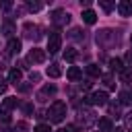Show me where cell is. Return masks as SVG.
<instances>
[{
  "label": "cell",
  "instance_id": "obj_1",
  "mask_svg": "<svg viewBox=\"0 0 132 132\" xmlns=\"http://www.w3.org/2000/svg\"><path fill=\"white\" fill-rule=\"evenodd\" d=\"M64 116H66V103H64V101H54V103L50 105V109H47V118H50V122L58 124V122L64 120Z\"/></svg>",
  "mask_w": 132,
  "mask_h": 132
},
{
  "label": "cell",
  "instance_id": "obj_2",
  "mask_svg": "<svg viewBox=\"0 0 132 132\" xmlns=\"http://www.w3.org/2000/svg\"><path fill=\"white\" fill-rule=\"evenodd\" d=\"M60 50H62V33H60V29H52L47 35V52L58 54Z\"/></svg>",
  "mask_w": 132,
  "mask_h": 132
},
{
  "label": "cell",
  "instance_id": "obj_3",
  "mask_svg": "<svg viewBox=\"0 0 132 132\" xmlns=\"http://www.w3.org/2000/svg\"><path fill=\"white\" fill-rule=\"evenodd\" d=\"M95 39H97V43H99V45H105V47H107V45H113V43L118 41V31L103 29V31H99V33H97V37H95Z\"/></svg>",
  "mask_w": 132,
  "mask_h": 132
},
{
  "label": "cell",
  "instance_id": "obj_4",
  "mask_svg": "<svg viewBox=\"0 0 132 132\" xmlns=\"http://www.w3.org/2000/svg\"><path fill=\"white\" fill-rule=\"evenodd\" d=\"M85 103H89V105H107V93H105V91L89 93V95L85 97Z\"/></svg>",
  "mask_w": 132,
  "mask_h": 132
},
{
  "label": "cell",
  "instance_id": "obj_5",
  "mask_svg": "<svg viewBox=\"0 0 132 132\" xmlns=\"http://www.w3.org/2000/svg\"><path fill=\"white\" fill-rule=\"evenodd\" d=\"M52 23H54L56 27H64V25L70 23V14H68L66 10H62V8H58V10L52 12Z\"/></svg>",
  "mask_w": 132,
  "mask_h": 132
},
{
  "label": "cell",
  "instance_id": "obj_6",
  "mask_svg": "<svg viewBox=\"0 0 132 132\" xmlns=\"http://www.w3.org/2000/svg\"><path fill=\"white\" fill-rule=\"evenodd\" d=\"M78 122L82 124V128H89L95 124V113L91 109H78Z\"/></svg>",
  "mask_w": 132,
  "mask_h": 132
},
{
  "label": "cell",
  "instance_id": "obj_7",
  "mask_svg": "<svg viewBox=\"0 0 132 132\" xmlns=\"http://www.w3.org/2000/svg\"><path fill=\"white\" fill-rule=\"evenodd\" d=\"M27 62H31V64H41V62H45V52L39 50V47H33V50L27 54Z\"/></svg>",
  "mask_w": 132,
  "mask_h": 132
},
{
  "label": "cell",
  "instance_id": "obj_8",
  "mask_svg": "<svg viewBox=\"0 0 132 132\" xmlns=\"http://www.w3.org/2000/svg\"><path fill=\"white\" fill-rule=\"evenodd\" d=\"M19 52H21V41L14 39V37H10L8 43H6V54L8 56H19Z\"/></svg>",
  "mask_w": 132,
  "mask_h": 132
},
{
  "label": "cell",
  "instance_id": "obj_9",
  "mask_svg": "<svg viewBox=\"0 0 132 132\" xmlns=\"http://www.w3.org/2000/svg\"><path fill=\"white\" fill-rule=\"evenodd\" d=\"M0 33L4 35V37H10L12 33H16V27H14V23L12 21H2V27H0Z\"/></svg>",
  "mask_w": 132,
  "mask_h": 132
},
{
  "label": "cell",
  "instance_id": "obj_10",
  "mask_svg": "<svg viewBox=\"0 0 132 132\" xmlns=\"http://www.w3.org/2000/svg\"><path fill=\"white\" fill-rule=\"evenodd\" d=\"M66 76H68V80H72V82L82 80V72H80V68H78V66H70V68H68V72H66Z\"/></svg>",
  "mask_w": 132,
  "mask_h": 132
},
{
  "label": "cell",
  "instance_id": "obj_11",
  "mask_svg": "<svg viewBox=\"0 0 132 132\" xmlns=\"http://www.w3.org/2000/svg\"><path fill=\"white\" fill-rule=\"evenodd\" d=\"M118 12H120L122 16H130V14H132V2H130V0L118 2Z\"/></svg>",
  "mask_w": 132,
  "mask_h": 132
},
{
  "label": "cell",
  "instance_id": "obj_12",
  "mask_svg": "<svg viewBox=\"0 0 132 132\" xmlns=\"http://www.w3.org/2000/svg\"><path fill=\"white\" fill-rule=\"evenodd\" d=\"M82 21H85L87 25H95V23H97V12L91 10V8L82 10Z\"/></svg>",
  "mask_w": 132,
  "mask_h": 132
},
{
  "label": "cell",
  "instance_id": "obj_13",
  "mask_svg": "<svg viewBox=\"0 0 132 132\" xmlns=\"http://www.w3.org/2000/svg\"><path fill=\"white\" fill-rule=\"evenodd\" d=\"M21 78H23V72H21V68H10L8 70V82H21Z\"/></svg>",
  "mask_w": 132,
  "mask_h": 132
},
{
  "label": "cell",
  "instance_id": "obj_14",
  "mask_svg": "<svg viewBox=\"0 0 132 132\" xmlns=\"http://www.w3.org/2000/svg\"><path fill=\"white\" fill-rule=\"evenodd\" d=\"M45 74H47L50 78H58V76L62 74V68H60V64H50V66H47V70H45Z\"/></svg>",
  "mask_w": 132,
  "mask_h": 132
},
{
  "label": "cell",
  "instance_id": "obj_15",
  "mask_svg": "<svg viewBox=\"0 0 132 132\" xmlns=\"http://www.w3.org/2000/svg\"><path fill=\"white\" fill-rule=\"evenodd\" d=\"M99 132H113V124L109 118H101L99 120Z\"/></svg>",
  "mask_w": 132,
  "mask_h": 132
},
{
  "label": "cell",
  "instance_id": "obj_16",
  "mask_svg": "<svg viewBox=\"0 0 132 132\" xmlns=\"http://www.w3.org/2000/svg\"><path fill=\"white\" fill-rule=\"evenodd\" d=\"M109 68H111L113 72H122L126 66H124V62H122L120 58H111V60H109Z\"/></svg>",
  "mask_w": 132,
  "mask_h": 132
},
{
  "label": "cell",
  "instance_id": "obj_17",
  "mask_svg": "<svg viewBox=\"0 0 132 132\" xmlns=\"http://www.w3.org/2000/svg\"><path fill=\"white\" fill-rule=\"evenodd\" d=\"M56 91H58V89H56V85H45V87L41 89V93L37 95V99H41V101H43V99H45V95H54Z\"/></svg>",
  "mask_w": 132,
  "mask_h": 132
},
{
  "label": "cell",
  "instance_id": "obj_18",
  "mask_svg": "<svg viewBox=\"0 0 132 132\" xmlns=\"http://www.w3.org/2000/svg\"><path fill=\"white\" fill-rule=\"evenodd\" d=\"M120 103L124 105H132V89H126L120 93Z\"/></svg>",
  "mask_w": 132,
  "mask_h": 132
},
{
  "label": "cell",
  "instance_id": "obj_19",
  "mask_svg": "<svg viewBox=\"0 0 132 132\" xmlns=\"http://www.w3.org/2000/svg\"><path fill=\"white\" fill-rule=\"evenodd\" d=\"M78 58V52L74 50V47H68V50H64V60L66 62H74Z\"/></svg>",
  "mask_w": 132,
  "mask_h": 132
},
{
  "label": "cell",
  "instance_id": "obj_20",
  "mask_svg": "<svg viewBox=\"0 0 132 132\" xmlns=\"http://www.w3.org/2000/svg\"><path fill=\"white\" fill-rule=\"evenodd\" d=\"M120 78H122V82H132V66H126L120 72Z\"/></svg>",
  "mask_w": 132,
  "mask_h": 132
},
{
  "label": "cell",
  "instance_id": "obj_21",
  "mask_svg": "<svg viewBox=\"0 0 132 132\" xmlns=\"http://www.w3.org/2000/svg\"><path fill=\"white\" fill-rule=\"evenodd\" d=\"M16 105H19L16 97H6V99H4V103H2V107H4V109H14Z\"/></svg>",
  "mask_w": 132,
  "mask_h": 132
},
{
  "label": "cell",
  "instance_id": "obj_22",
  "mask_svg": "<svg viewBox=\"0 0 132 132\" xmlns=\"http://www.w3.org/2000/svg\"><path fill=\"white\" fill-rule=\"evenodd\" d=\"M87 72H89V76H101V68L97 64H89L87 66Z\"/></svg>",
  "mask_w": 132,
  "mask_h": 132
},
{
  "label": "cell",
  "instance_id": "obj_23",
  "mask_svg": "<svg viewBox=\"0 0 132 132\" xmlns=\"http://www.w3.org/2000/svg\"><path fill=\"white\" fill-rule=\"evenodd\" d=\"M23 29H25V35H27V37H35L33 33L37 31V25H31V23H25V27H23Z\"/></svg>",
  "mask_w": 132,
  "mask_h": 132
},
{
  "label": "cell",
  "instance_id": "obj_24",
  "mask_svg": "<svg viewBox=\"0 0 132 132\" xmlns=\"http://www.w3.org/2000/svg\"><path fill=\"white\" fill-rule=\"evenodd\" d=\"M109 113H111V118H122L120 116V103H111L109 105Z\"/></svg>",
  "mask_w": 132,
  "mask_h": 132
},
{
  "label": "cell",
  "instance_id": "obj_25",
  "mask_svg": "<svg viewBox=\"0 0 132 132\" xmlns=\"http://www.w3.org/2000/svg\"><path fill=\"white\" fill-rule=\"evenodd\" d=\"M99 6H101V8L105 10V12H111L116 4H113V2H105V0H99Z\"/></svg>",
  "mask_w": 132,
  "mask_h": 132
},
{
  "label": "cell",
  "instance_id": "obj_26",
  "mask_svg": "<svg viewBox=\"0 0 132 132\" xmlns=\"http://www.w3.org/2000/svg\"><path fill=\"white\" fill-rule=\"evenodd\" d=\"M124 126H126V130L132 132V111H128V113L124 116Z\"/></svg>",
  "mask_w": 132,
  "mask_h": 132
},
{
  "label": "cell",
  "instance_id": "obj_27",
  "mask_svg": "<svg viewBox=\"0 0 132 132\" xmlns=\"http://www.w3.org/2000/svg\"><path fill=\"white\" fill-rule=\"evenodd\" d=\"M27 8H29V10H33V12H37V10H41V8H43V4H41V2H27Z\"/></svg>",
  "mask_w": 132,
  "mask_h": 132
},
{
  "label": "cell",
  "instance_id": "obj_28",
  "mask_svg": "<svg viewBox=\"0 0 132 132\" xmlns=\"http://www.w3.org/2000/svg\"><path fill=\"white\" fill-rule=\"evenodd\" d=\"M33 132H52V128H50V124H37Z\"/></svg>",
  "mask_w": 132,
  "mask_h": 132
},
{
  "label": "cell",
  "instance_id": "obj_29",
  "mask_svg": "<svg viewBox=\"0 0 132 132\" xmlns=\"http://www.w3.org/2000/svg\"><path fill=\"white\" fill-rule=\"evenodd\" d=\"M103 82H105V87H107V89H113V87H116V82H113V78H111L109 74H105V76H103Z\"/></svg>",
  "mask_w": 132,
  "mask_h": 132
},
{
  "label": "cell",
  "instance_id": "obj_30",
  "mask_svg": "<svg viewBox=\"0 0 132 132\" xmlns=\"http://www.w3.org/2000/svg\"><path fill=\"white\" fill-rule=\"evenodd\" d=\"M0 120H2V122H10V116H8V109H4V107H0Z\"/></svg>",
  "mask_w": 132,
  "mask_h": 132
},
{
  "label": "cell",
  "instance_id": "obj_31",
  "mask_svg": "<svg viewBox=\"0 0 132 132\" xmlns=\"http://www.w3.org/2000/svg\"><path fill=\"white\" fill-rule=\"evenodd\" d=\"M70 37H74V39H82L85 33H80V29H72V31H70Z\"/></svg>",
  "mask_w": 132,
  "mask_h": 132
},
{
  "label": "cell",
  "instance_id": "obj_32",
  "mask_svg": "<svg viewBox=\"0 0 132 132\" xmlns=\"http://www.w3.org/2000/svg\"><path fill=\"white\" fill-rule=\"evenodd\" d=\"M23 111H25V113L29 116V113L33 111V105H31V103H25V105H23Z\"/></svg>",
  "mask_w": 132,
  "mask_h": 132
},
{
  "label": "cell",
  "instance_id": "obj_33",
  "mask_svg": "<svg viewBox=\"0 0 132 132\" xmlns=\"http://www.w3.org/2000/svg\"><path fill=\"white\" fill-rule=\"evenodd\" d=\"M0 8H4V10H10V8H12V4H10V2H0Z\"/></svg>",
  "mask_w": 132,
  "mask_h": 132
},
{
  "label": "cell",
  "instance_id": "obj_34",
  "mask_svg": "<svg viewBox=\"0 0 132 132\" xmlns=\"http://www.w3.org/2000/svg\"><path fill=\"white\" fill-rule=\"evenodd\" d=\"M126 62H128V64H132V50H128V52H126Z\"/></svg>",
  "mask_w": 132,
  "mask_h": 132
},
{
  "label": "cell",
  "instance_id": "obj_35",
  "mask_svg": "<svg viewBox=\"0 0 132 132\" xmlns=\"http://www.w3.org/2000/svg\"><path fill=\"white\" fill-rule=\"evenodd\" d=\"M4 91H6V82H4V80H2V78H0V95H2V93H4Z\"/></svg>",
  "mask_w": 132,
  "mask_h": 132
},
{
  "label": "cell",
  "instance_id": "obj_36",
  "mask_svg": "<svg viewBox=\"0 0 132 132\" xmlns=\"http://www.w3.org/2000/svg\"><path fill=\"white\" fill-rule=\"evenodd\" d=\"M89 87H91L89 80H82V82H80V89H89Z\"/></svg>",
  "mask_w": 132,
  "mask_h": 132
},
{
  "label": "cell",
  "instance_id": "obj_37",
  "mask_svg": "<svg viewBox=\"0 0 132 132\" xmlns=\"http://www.w3.org/2000/svg\"><path fill=\"white\" fill-rule=\"evenodd\" d=\"M64 130H66V132H76V128H74V126H72V124H70V126H66V128H64Z\"/></svg>",
  "mask_w": 132,
  "mask_h": 132
},
{
  "label": "cell",
  "instance_id": "obj_38",
  "mask_svg": "<svg viewBox=\"0 0 132 132\" xmlns=\"http://www.w3.org/2000/svg\"><path fill=\"white\" fill-rule=\"evenodd\" d=\"M4 132H14V130H10V128H8V130H4Z\"/></svg>",
  "mask_w": 132,
  "mask_h": 132
},
{
  "label": "cell",
  "instance_id": "obj_39",
  "mask_svg": "<svg viewBox=\"0 0 132 132\" xmlns=\"http://www.w3.org/2000/svg\"><path fill=\"white\" fill-rule=\"evenodd\" d=\"M58 132H66V130H64V128H62V130H58Z\"/></svg>",
  "mask_w": 132,
  "mask_h": 132
},
{
  "label": "cell",
  "instance_id": "obj_40",
  "mask_svg": "<svg viewBox=\"0 0 132 132\" xmlns=\"http://www.w3.org/2000/svg\"><path fill=\"white\" fill-rule=\"evenodd\" d=\"M130 43H132V35H130Z\"/></svg>",
  "mask_w": 132,
  "mask_h": 132
}]
</instances>
